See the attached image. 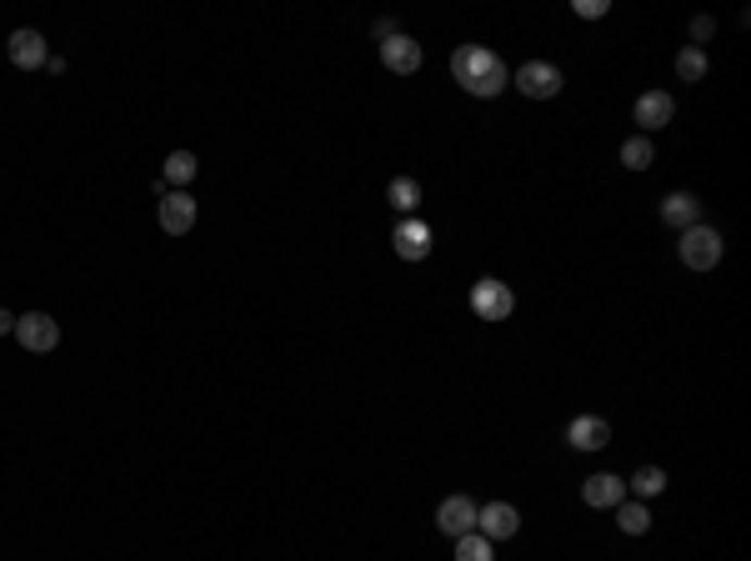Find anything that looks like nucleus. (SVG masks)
Returning <instances> with one entry per match:
<instances>
[{
    "mask_svg": "<svg viewBox=\"0 0 751 561\" xmlns=\"http://www.w3.org/2000/svg\"><path fill=\"white\" fill-rule=\"evenodd\" d=\"M451 80L467 95H476V101H492V95H501L506 86H511V66H506L492 46H456Z\"/></svg>",
    "mask_w": 751,
    "mask_h": 561,
    "instance_id": "f257e3e1",
    "label": "nucleus"
},
{
    "mask_svg": "<svg viewBox=\"0 0 751 561\" xmlns=\"http://www.w3.org/2000/svg\"><path fill=\"white\" fill-rule=\"evenodd\" d=\"M676 256H682V266H687V271H716V266H722V256H726V241H722V231H716V226L697 221V226H687V231H682V241H676Z\"/></svg>",
    "mask_w": 751,
    "mask_h": 561,
    "instance_id": "f03ea898",
    "label": "nucleus"
},
{
    "mask_svg": "<svg viewBox=\"0 0 751 561\" xmlns=\"http://www.w3.org/2000/svg\"><path fill=\"white\" fill-rule=\"evenodd\" d=\"M467 306L476 311V321H511V311H517V291L506 286V281H496V276H481L476 286H471Z\"/></svg>",
    "mask_w": 751,
    "mask_h": 561,
    "instance_id": "7ed1b4c3",
    "label": "nucleus"
},
{
    "mask_svg": "<svg viewBox=\"0 0 751 561\" xmlns=\"http://www.w3.org/2000/svg\"><path fill=\"white\" fill-rule=\"evenodd\" d=\"M511 86H517L526 101H551V95H561L567 76H561V66H551V61H521V71H511Z\"/></svg>",
    "mask_w": 751,
    "mask_h": 561,
    "instance_id": "20e7f679",
    "label": "nucleus"
},
{
    "mask_svg": "<svg viewBox=\"0 0 751 561\" xmlns=\"http://www.w3.org/2000/svg\"><path fill=\"white\" fill-rule=\"evenodd\" d=\"M431 246H436V231H431L421 216H402L396 231H391V251H396L402 262H427Z\"/></svg>",
    "mask_w": 751,
    "mask_h": 561,
    "instance_id": "39448f33",
    "label": "nucleus"
},
{
    "mask_svg": "<svg viewBox=\"0 0 751 561\" xmlns=\"http://www.w3.org/2000/svg\"><path fill=\"white\" fill-rule=\"evenodd\" d=\"M15 341H21L30 356H46L61 346V327H55V316H46V311H26V316H15Z\"/></svg>",
    "mask_w": 751,
    "mask_h": 561,
    "instance_id": "423d86ee",
    "label": "nucleus"
},
{
    "mask_svg": "<svg viewBox=\"0 0 751 561\" xmlns=\"http://www.w3.org/2000/svg\"><path fill=\"white\" fill-rule=\"evenodd\" d=\"M156 196H161V206H156L161 231H166V235H191L195 211H201L191 191H156Z\"/></svg>",
    "mask_w": 751,
    "mask_h": 561,
    "instance_id": "0eeeda50",
    "label": "nucleus"
},
{
    "mask_svg": "<svg viewBox=\"0 0 751 561\" xmlns=\"http://www.w3.org/2000/svg\"><path fill=\"white\" fill-rule=\"evenodd\" d=\"M5 55H11L15 71H40L46 61H51V46H46L40 30L21 26V30H11V40H5Z\"/></svg>",
    "mask_w": 751,
    "mask_h": 561,
    "instance_id": "6e6552de",
    "label": "nucleus"
},
{
    "mask_svg": "<svg viewBox=\"0 0 751 561\" xmlns=\"http://www.w3.org/2000/svg\"><path fill=\"white\" fill-rule=\"evenodd\" d=\"M421 61H427V51H421V40H411L406 30H396L391 40H381V66H386L391 76H416Z\"/></svg>",
    "mask_w": 751,
    "mask_h": 561,
    "instance_id": "1a4fd4ad",
    "label": "nucleus"
},
{
    "mask_svg": "<svg viewBox=\"0 0 751 561\" xmlns=\"http://www.w3.org/2000/svg\"><path fill=\"white\" fill-rule=\"evenodd\" d=\"M476 532L486 536V541H511V536L521 532V511L511 507V501H486V507L476 511Z\"/></svg>",
    "mask_w": 751,
    "mask_h": 561,
    "instance_id": "9d476101",
    "label": "nucleus"
},
{
    "mask_svg": "<svg viewBox=\"0 0 751 561\" xmlns=\"http://www.w3.org/2000/svg\"><path fill=\"white\" fill-rule=\"evenodd\" d=\"M632 116H636V131L647 136V131H661V126H672L676 116V101L672 91H641L632 105Z\"/></svg>",
    "mask_w": 751,
    "mask_h": 561,
    "instance_id": "9b49d317",
    "label": "nucleus"
},
{
    "mask_svg": "<svg viewBox=\"0 0 751 561\" xmlns=\"http://www.w3.org/2000/svg\"><path fill=\"white\" fill-rule=\"evenodd\" d=\"M476 511H481V507L471 501V496H461V492L446 496V501L436 507V526H441V536H451V541H456V536L476 532Z\"/></svg>",
    "mask_w": 751,
    "mask_h": 561,
    "instance_id": "f8f14e48",
    "label": "nucleus"
},
{
    "mask_svg": "<svg viewBox=\"0 0 751 561\" xmlns=\"http://www.w3.org/2000/svg\"><path fill=\"white\" fill-rule=\"evenodd\" d=\"M582 501L591 511H616L626 501V482L622 476H611V471H596V476H586L582 482Z\"/></svg>",
    "mask_w": 751,
    "mask_h": 561,
    "instance_id": "ddd939ff",
    "label": "nucleus"
},
{
    "mask_svg": "<svg viewBox=\"0 0 751 561\" xmlns=\"http://www.w3.org/2000/svg\"><path fill=\"white\" fill-rule=\"evenodd\" d=\"M567 442L576 446V451H601V446H611V426L601 417H571Z\"/></svg>",
    "mask_w": 751,
    "mask_h": 561,
    "instance_id": "4468645a",
    "label": "nucleus"
},
{
    "mask_svg": "<svg viewBox=\"0 0 751 561\" xmlns=\"http://www.w3.org/2000/svg\"><path fill=\"white\" fill-rule=\"evenodd\" d=\"M661 221L672 226V231H687V226L701 221V201L691 191H672V196L661 201Z\"/></svg>",
    "mask_w": 751,
    "mask_h": 561,
    "instance_id": "2eb2a0df",
    "label": "nucleus"
},
{
    "mask_svg": "<svg viewBox=\"0 0 751 561\" xmlns=\"http://www.w3.org/2000/svg\"><path fill=\"white\" fill-rule=\"evenodd\" d=\"M386 201L396 206V216H416V206H421V181L416 176H396L386 186Z\"/></svg>",
    "mask_w": 751,
    "mask_h": 561,
    "instance_id": "dca6fc26",
    "label": "nucleus"
},
{
    "mask_svg": "<svg viewBox=\"0 0 751 561\" xmlns=\"http://www.w3.org/2000/svg\"><path fill=\"white\" fill-rule=\"evenodd\" d=\"M195 170H201V161L191 156V151H170L166 166H161V176H166V186H176V191H186V186L195 181Z\"/></svg>",
    "mask_w": 751,
    "mask_h": 561,
    "instance_id": "f3484780",
    "label": "nucleus"
},
{
    "mask_svg": "<svg viewBox=\"0 0 751 561\" xmlns=\"http://www.w3.org/2000/svg\"><path fill=\"white\" fill-rule=\"evenodd\" d=\"M661 492H666V471L661 467H636V476L626 482V496H636V501H651Z\"/></svg>",
    "mask_w": 751,
    "mask_h": 561,
    "instance_id": "a211bd4d",
    "label": "nucleus"
},
{
    "mask_svg": "<svg viewBox=\"0 0 751 561\" xmlns=\"http://www.w3.org/2000/svg\"><path fill=\"white\" fill-rule=\"evenodd\" d=\"M616 526H622L626 536H647V532H651V511H647V501H632V496H626L622 507H616Z\"/></svg>",
    "mask_w": 751,
    "mask_h": 561,
    "instance_id": "6ab92c4d",
    "label": "nucleus"
},
{
    "mask_svg": "<svg viewBox=\"0 0 751 561\" xmlns=\"http://www.w3.org/2000/svg\"><path fill=\"white\" fill-rule=\"evenodd\" d=\"M651 161H657V145H651V136H626V145H622V166L626 170H647Z\"/></svg>",
    "mask_w": 751,
    "mask_h": 561,
    "instance_id": "aec40b11",
    "label": "nucleus"
},
{
    "mask_svg": "<svg viewBox=\"0 0 751 561\" xmlns=\"http://www.w3.org/2000/svg\"><path fill=\"white\" fill-rule=\"evenodd\" d=\"M456 561H496V541H486L481 532L456 536Z\"/></svg>",
    "mask_w": 751,
    "mask_h": 561,
    "instance_id": "412c9836",
    "label": "nucleus"
},
{
    "mask_svg": "<svg viewBox=\"0 0 751 561\" xmlns=\"http://www.w3.org/2000/svg\"><path fill=\"white\" fill-rule=\"evenodd\" d=\"M676 76L687 80V86L707 80V51H697V46H682V51H676Z\"/></svg>",
    "mask_w": 751,
    "mask_h": 561,
    "instance_id": "4be33fe9",
    "label": "nucleus"
},
{
    "mask_svg": "<svg viewBox=\"0 0 751 561\" xmlns=\"http://www.w3.org/2000/svg\"><path fill=\"white\" fill-rule=\"evenodd\" d=\"M712 36H716V21H712V15H691V46L701 51V46H707Z\"/></svg>",
    "mask_w": 751,
    "mask_h": 561,
    "instance_id": "5701e85b",
    "label": "nucleus"
},
{
    "mask_svg": "<svg viewBox=\"0 0 751 561\" xmlns=\"http://www.w3.org/2000/svg\"><path fill=\"white\" fill-rule=\"evenodd\" d=\"M607 11H611V0H576V15L582 21H601Z\"/></svg>",
    "mask_w": 751,
    "mask_h": 561,
    "instance_id": "b1692460",
    "label": "nucleus"
},
{
    "mask_svg": "<svg viewBox=\"0 0 751 561\" xmlns=\"http://www.w3.org/2000/svg\"><path fill=\"white\" fill-rule=\"evenodd\" d=\"M5 331H15V316L5 311V306H0V336H5Z\"/></svg>",
    "mask_w": 751,
    "mask_h": 561,
    "instance_id": "393cba45",
    "label": "nucleus"
}]
</instances>
